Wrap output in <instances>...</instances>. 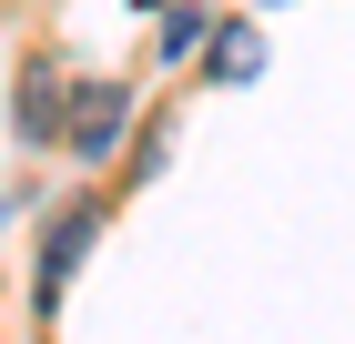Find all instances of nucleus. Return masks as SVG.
Segmentation results:
<instances>
[{
	"instance_id": "4",
	"label": "nucleus",
	"mask_w": 355,
	"mask_h": 344,
	"mask_svg": "<svg viewBox=\"0 0 355 344\" xmlns=\"http://www.w3.org/2000/svg\"><path fill=\"white\" fill-rule=\"evenodd\" d=\"M254 71H264V41H254V30L234 21V30L214 41V81H254Z\"/></svg>"
},
{
	"instance_id": "1",
	"label": "nucleus",
	"mask_w": 355,
	"mask_h": 344,
	"mask_svg": "<svg viewBox=\"0 0 355 344\" xmlns=\"http://www.w3.org/2000/svg\"><path fill=\"white\" fill-rule=\"evenodd\" d=\"M92 233H102V203H71V212L51 223V243H41V293H61L71 273H82V243H92Z\"/></svg>"
},
{
	"instance_id": "2",
	"label": "nucleus",
	"mask_w": 355,
	"mask_h": 344,
	"mask_svg": "<svg viewBox=\"0 0 355 344\" xmlns=\"http://www.w3.org/2000/svg\"><path fill=\"white\" fill-rule=\"evenodd\" d=\"M122 111H132V91H122V81H92L82 102H71V152H112Z\"/></svg>"
},
{
	"instance_id": "3",
	"label": "nucleus",
	"mask_w": 355,
	"mask_h": 344,
	"mask_svg": "<svg viewBox=\"0 0 355 344\" xmlns=\"http://www.w3.org/2000/svg\"><path fill=\"white\" fill-rule=\"evenodd\" d=\"M21 142H61V81H51V61L21 71Z\"/></svg>"
},
{
	"instance_id": "5",
	"label": "nucleus",
	"mask_w": 355,
	"mask_h": 344,
	"mask_svg": "<svg viewBox=\"0 0 355 344\" xmlns=\"http://www.w3.org/2000/svg\"><path fill=\"white\" fill-rule=\"evenodd\" d=\"M193 41H203V0H183V10L163 21V51H193Z\"/></svg>"
}]
</instances>
